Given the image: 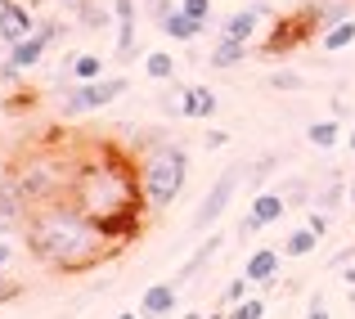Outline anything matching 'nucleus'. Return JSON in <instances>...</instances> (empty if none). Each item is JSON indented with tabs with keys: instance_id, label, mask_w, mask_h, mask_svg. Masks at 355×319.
Instances as JSON below:
<instances>
[{
	"instance_id": "nucleus-1",
	"label": "nucleus",
	"mask_w": 355,
	"mask_h": 319,
	"mask_svg": "<svg viewBox=\"0 0 355 319\" xmlns=\"http://www.w3.org/2000/svg\"><path fill=\"white\" fill-rule=\"evenodd\" d=\"M23 248L41 266L59 270V275H81V270L104 266L117 252V243H108L104 230L81 207H72L68 198H54V202H36L32 207V216L23 225Z\"/></svg>"
},
{
	"instance_id": "nucleus-2",
	"label": "nucleus",
	"mask_w": 355,
	"mask_h": 319,
	"mask_svg": "<svg viewBox=\"0 0 355 319\" xmlns=\"http://www.w3.org/2000/svg\"><path fill=\"white\" fill-rule=\"evenodd\" d=\"M68 202L81 207L95 225L113 221V216H144V189H139V171L117 144H95L86 162L72 166Z\"/></svg>"
},
{
	"instance_id": "nucleus-3",
	"label": "nucleus",
	"mask_w": 355,
	"mask_h": 319,
	"mask_svg": "<svg viewBox=\"0 0 355 319\" xmlns=\"http://www.w3.org/2000/svg\"><path fill=\"white\" fill-rule=\"evenodd\" d=\"M135 171H139V189H144V207L166 212L180 198L184 180H189V153L166 139V144H157V148H148V153L135 157Z\"/></svg>"
},
{
	"instance_id": "nucleus-4",
	"label": "nucleus",
	"mask_w": 355,
	"mask_h": 319,
	"mask_svg": "<svg viewBox=\"0 0 355 319\" xmlns=\"http://www.w3.org/2000/svg\"><path fill=\"white\" fill-rule=\"evenodd\" d=\"M72 166L77 162H68V157H59V153H50V148H41V153H27V157H18L9 171H14V180H18V189L27 193V202H54V198H68V184H72Z\"/></svg>"
},
{
	"instance_id": "nucleus-5",
	"label": "nucleus",
	"mask_w": 355,
	"mask_h": 319,
	"mask_svg": "<svg viewBox=\"0 0 355 319\" xmlns=\"http://www.w3.org/2000/svg\"><path fill=\"white\" fill-rule=\"evenodd\" d=\"M243 180H248V166H225V171L216 175V184H211L207 198H202V207L193 212V234H211V225L230 212V202H234Z\"/></svg>"
},
{
	"instance_id": "nucleus-6",
	"label": "nucleus",
	"mask_w": 355,
	"mask_h": 319,
	"mask_svg": "<svg viewBox=\"0 0 355 319\" xmlns=\"http://www.w3.org/2000/svg\"><path fill=\"white\" fill-rule=\"evenodd\" d=\"M117 95H126V77H99V81H77V90L63 95V117H86V112L108 108Z\"/></svg>"
},
{
	"instance_id": "nucleus-7",
	"label": "nucleus",
	"mask_w": 355,
	"mask_h": 319,
	"mask_svg": "<svg viewBox=\"0 0 355 319\" xmlns=\"http://www.w3.org/2000/svg\"><path fill=\"white\" fill-rule=\"evenodd\" d=\"M27 216H32V202H27V193L18 189L14 171H5V175H0V230H5V234L23 230Z\"/></svg>"
},
{
	"instance_id": "nucleus-8",
	"label": "nucleus",
	"mask_w": 355,
	"mask_h": 319,
	"mask_svg": "<svg viewBox=\"0 0 355 319\" xmlns=\"http://www.w3.org/2000/svg\"><path fill=\"white\" fill-rule=\"evenodd\" d=\"M320 27V18H315V5L311 9H302L297 18H284V23L275 27V36L266 41V54H284V50H293L297 41H306V36Z\"/></svg>"
},
{
	"instance_id": "nucleus-9",
	"label": "nucleus",
	"mask_w": 355,
	"mask_h": 319,
	"mask_svg": "<svg viewBox=\"0 0 355 319\" xmlns=\"http://www.w3.org/2000/svg\"><path fill=\"white\" fill-rule=\"evenodd\" d=\"M175 297H180V288L166 279V284H153V288H144V297H139V315L144 319H166V315H175Z\"/></svg>"
},
{
	"instance_id": "nucleus-10",
	"label": "nucleus",
	"mask_w": 355,
	"mask_h": 319,
	"mask_svg": "<svg viewBox=\"0 0 355 319\" xmlns=\"http://www.w3.org/2000/svg\"><path fill=\"white\" fill-rule=\"evenodd\" d=\"M220 243H225V234H207V239H202V248L193 252V257H189V261H184V266H180V270L171 275V284H175V288H184L189 279H198L202 270H207V261H211V257L220 252Z\"/></svg>"
},
{
	"instance_id": "nucleus-11",
	"label": "nucleus",
	"mask_w": 355,
	"mask_h": 319,
	"mask_svg": "<svg viewBox=\"0 0 355 319\" xmlns=\"http://www.w3.org/2000/svg\"><path fill=\"white\" fill-rule=\"evenodd\" d=\"M113 18H117V59L126 63L135 54V0H113Z\"/></svg>"
},
{
	"instance_id": "nucleus-12",
	"label": "nucleus",
	"mask_w": 355,
	"mask_h": 319,
	"mask_svg": "<svg viewBox=\"0 0 355 319\" xmlns=\"http://www.w3.org/2000/svg\"><path fill=\"white\" fill-rule=\"evenodd\" d=\"M157 27H162V36H171V41H198V36L207 32V23L189 18L180 5H175L171 14H162V18H157Z\"/></svg>"
},
{
	"instance_id": "nucleus-13",
	"label": "nucleus",
	"mask_w": 355,
	"mask_h": 319,
	"mask_svg": "<svg viewBox=\"0 0 355 319\" xmlns=\"http://www.w3.org/2000/svg\"><path fill=\"white\" fill-rule=\"evenodd\" d=\"M50 45H54V41L41 32V27H36L32 36H23L18 45H9V63H18V68H36V63L45 59V50H50Z\"/></svg>"
},
{
	"instance_id": "nucleus-14",
	"label": "nucleus",
	"mask_w": 355,
	"mask_h": 319,
	"mask_svg": "<svg viewBox=\"0 0 355 319\" xmlns=\"http://www.w3.org/2000/svg\"><path fill=\"white\" fill-rule=\"evenodd\" d=\"M279 261H284V252L257 248V252L248 257V266H243V275H248L252 284H275V279H279Z\"/></svg>"
},
{
	"instance_id": "nucleus-15",
	"label": "nucleus",
	"mask_w": 355,
	"mask_h": 319,
	"mask_svg": "<svg viewBox=\"0 0 355 319\" xmlns=\"http://www.w3.org/2000/svg\"><path fill=\"white\" fill-rule=\"evenodd\" d=\"M180 108H184V117L207 121L211 112H216V90H207V86H184L180 90Z\"/></svg>"
},
{
	"instance_id": "nucleus-16",
	"label": "nucleus",
	"mask_w": 355,
	"mask_h": 319,
	"mask_svg": "<svg viewBox=\"0 0 355 319\" xmlns=\"http://www.w3.org/2000/svg\"><path fill=\"white\" fill-rule=\"evenodd\" d=\"M261 14L266 9H239V14H230L225 23H220V36H230V41H252V32H257V23H261Z\"/></svg>"
},
{
	"instance_id": "nucleus-17",
	"label": "nucleus",
	"mask_w": 355,
	"mask_h": 319,
	"mask_svg": "<svg viewBox=\"0 0 355 319\" xmlns=\"http://www.w3.org/2000/svg\"><path fill=\"white\" fill-rule=\"evenodd\" d=\"M284 212H288L284 193H270V189L252 193V216L261 221V230H266V225H275V221H284Z\"/></svg>"
},
{
	"instance_id": "nucleus-18",
	"label": "nucleus",
	"mask_w": 355,
	"mask_h": 319,
	"mask_svg": "<svg viewBox=\"0 0 355 319\" xmlns=\"http://www.w3.org/2000/svg\"><path fill=\"white\" fill-rule=\"evenodd\" d=\"M243 54H248V41H230V36H220L216 41V50H211V68L216 72H230L234 63H243Z\"/></svg>"
},
{
	"instance_id": "nucleus-19",
	"label": "nucleus",
	"mask_w": 355,
	"mask_h": 319,
	"mask_svg": "<svg viewBox=\"0 0 355 319\" xmlns=\"http://www.w3.org/2000/svg\"><path fill=\"white\" fill-rule=\"evenodd\" d=\"M315 248H320V234H315L311 225H302V230H293L284 239V248H279V252H284V257H311Z\"/></svg>"
},
{
	"instance_id": "nucleus-20",
	"label": "nucleus",
	"mask_w": 355,
	"mask_h": 319,
	"mask_svg": "<svg viewBox=\"0 0 355 319\" xmlns=\"http://www.w3.org/2000/svg\"><path fill=\"white\" fill-rule=\"evenodd\" d=\"M68 72H72V81H99V72H104V59H99V54H72Z\"/></svg>"
},
{
	"instance_id": "nucleus-21",
	"label": "nucleus",
	"mask_w": 355,
	"mask_h": 319,
	"mask_svg": "<svg viewBox=\"0 0 355 319\" xmlns=\"http://www.w3.org/2000/svg\"><path fill=\"white\" fill-rule=\"evenodd\" d=\"M306 139H311V144L315 148H333V144H338V139H342V126H338V121H311V126H306Z\"/></svg>"
},
{
	"instance_id": "nucleus-22",
	"label": "nucleus",
	"mask_w": 355,
	"mask_h": 319,
	"mask_svg": "<svg viewBox=\"0 0 355 319\" xmlns=\"http://www.w3.org/2000/svg\"><path fill=\"white\" fill-rule=\"evenodd\" d=\"M347 45H355V18H342V23H333L329 32H324V50H347Z\"/></svg>"
},
{
	"instance_id": "nucleus-23",
	"label": "nucleus",
	"mask_w": 355,
	"mask_h": 319,
	"mask_svg": "<svg viewBox=\"0 0 355 319\" xmlns=\"http://www.w3.org/2000/svg\"><path fill=\"white\" fill-rule=\"evenodd\" d=\"M144 72H148L153 81H171V77H175V59L157 50V54H148V59H144Z\"/></svg>"
},
{
	"instance_id": "nucleus-24",
	"label": "nucleus",
	"mask_w": 355,
	"mask_h": 319,
	"mask_svg": "<svg viewBox=\"0 0 355 319\" xmlns=\"http://www.w3.org/2000/svg\"><path fill=\"white\" fill-rule=\"evenodd\" d=\"M275 162H279L275 153H270V157H261V162H252V166H248V180H243V184H252V189L261 193V184H266V175L275 171Z\"/></svg>"
},
{
	"instance_id": "nucleus-25",
	"label": "nucleus",
	"mask_w": 355,
	"mask_h": 319,
	"mask_svg": "<svg viewBox=\"0 0 355 319\" xmlns=\"http://www.w3.org/2000/svg\"><path fill=\"white\" fill-rule=\"evenodd\" d=\"M230 319H266V302L261 297H243L234 311H230Z\"/></svg>"
},
{
	"instance_id": "nucleus-26",
	"label": "nucleus",
	"mask_w": 355,
	"mask_h": 319,
	"mask_svg": "<svg viewBox=\"0 0 355 319\" xmlns=\"http://www.w3.org/2000/svg\"><path fill=\"white\" fill-rule=\"evenodd\" d=\"M306 198H311V184L306 180H288L284 184V202L288 207H306Z\"/></svg>"
},
{
	"instance_id": "nucleus-27",
	"label": "nucleus",
	"mask_w": 355,
	"mask_h": 319,
	"mask_svg": "<svg viewBox=\"0 0 355 319\" xmlns=\"http://www.w3.org/2000/svg\"><path fill=\"white\" fill-rule=\"evenodd\" d=\"M270 86H275V90H302V72L279 68V72H270Z\"/></svg>"
},
{
	"instance_id": "nucleus-28",
	"label": "nucleus",
	"mask_w": 355,
	"mask_h": 319,
	"mask_svg": "<svg viewBox=\"0 0 355 319\" xmlns=\"http://www.w3.org/2000/svg\"><path fill=\"white\" fill-rule=\"evenodd\" d=\"M81 27H90V32H95V27H108V9H99V5H81Z\"/></svg>"
},
{
	"instance_id": "nucleus-29",
	"label": "nucleus",
	"mask_w": 355,
	"mask_h": 319,
	"mask_svg": "<svg viewBox=\"0 0 355 319\" xmlns=\"http://www.w3.org/2000/svg\"><path fill=\"white\" fill-rule=\"evenodd\" d=\"M338 198H342V180H329L315 202H320V212H333V207H338Z\"/></svg>"
},
{
	"instance_id": "nucleus-30",
	"label": "nucleus",
	"mask_w": 355,
	"mask_h": 319,
	"mask_svg": "<svg viewBox=\"0 0 355 319\" xmlns=\"http://www.w3.org/2000/svg\"><path fill=\"white\" fill-rule=\"evenodd\" d=\"M180 9L189 18H198V23H207V18H211V0H180Z\"/></svg>"
},
{
	"instance_id": "nucleus-31",
	"label": "nucleus",
	"mask_w": 355,
	"mask_h": 319,
	"mask_svg": "<svg viewBox=\"0 0 355 319\" xmlns=\"http://www.w3.org/2000/svg\"><path fill=\"white\" fill-rule=\"evenodd\" d=\"M18 293H23V284H18V279H9L5 270H0V306H5V302H14Z\"/></svg>"
},
{
	"instance_id": "nucleus-32",
	"label": "nucleus",
	"mask_w": 355,
	"mask_h": 319,
	"mask_svg": "<svg viewBox=\"0 0 355 319\" xmlns=\"http://www.w3.org/2000/svg\"><path fill=\"white\" fill-rule=\"evenodd\" d=\"M248 284H252V279H248V275H243V279H234V284H230V288H225V302H230V306H239V302H243V297H248Z\"/></svg>"
},
{
	"instance_id": "nucleus-33",
	"label": "nucleus",
	"mask_w": 355,
	"mask_h": 319,
	"mask_svg": "<svg viewBox=\"0 0 355 319\" xmlns=\"http://www.w3.org/2000/svg\"><path fill=\"white\" fill-rule=\"evenodd\" d=\"M306 319H333L324 311V293H311V306H306Z\"/></svg>"
},
{
	"instance_id": "nucleus-34",
	"label": "nucleus",
	"mask_w": 355,
	"mask_h": 319,
	"mask_svg": "<svg viewBox=\"0 0 355 319\" xmlns=\"http://www.w3.org/2000/svg\"><path fill=\"white\" fill-rule=\"evenodd\" d=\"M306 225H311L315 234H329V212H320V207H315L311 216H306Z\"/></svg>"
},
{
	"instance_id": "nucleus-35",
	"label": "nucleus",
	"mask_w": 355,
	"mask_h": 319,
	"mask_svg": "<svg viewBox=\"0 0 355 319\" xmlns=\"http://www.w3.org/2000/svg\"><path fill=\"white\" fill-rule=\"evenodd\" d=\"M257 230H261V221H257V216L248 212V216H243V221H239V239H252V234H257Z\"/></svg>"
},
{
	"instance_id": "nucleus-36",
	"label": "nucleus",
	"mask_w": 355,
	"mask_h": 319,
	"mask_svg": "<svg viewBox=\"0 0 355 319\" xmlns=\"http://www.w3.org/2000/svg\"><path fill=\"white\" fill-rule=\"evenodd\" d=\"M342 284H347V293L355 297V261H351V266H342Z\"/></svg>"
},
{
	"instance_id": "nucleus-37",
	"label": "nucleus",
	"mask_w": 355,
	"mask_h": 319,
	"mask_svg": "<svg viewBox=\"0 0 355 319\" xmlns=\"http://www.w3.org/2000/svg\"><path fill=\"white\" fill-rule=\"evenodd\" d=\"M148 9H153V18H162V14H171V0H148Z\"/></svg>"
},
{
	"instance_id": "nucleus-38",
	"label": "nucleus",
	"mask_w": 355,
	"mask_h": 319,
	"mask_svg": "<svg viewBox=\"0 0 355 319\" xmlns=\"http://www.w3.org/2000/svg\"><path fill=\"white\" fill-rule=\"evenodd\" d=\"M225 144H230L225 130H211V135H207V148H225Z\"/></svg>"
},
{
	"instance_id": "nucleus-39",
	"label": "nucleus",
	"mask_w": 355,
	"mask_h": 319,
	"mask_svg": "<svg viewBox=\"0 0 355 319\" xmlns=\"http://www.w3.org/2000/svg\"><path fill=\"white\" fill-rule=\"evenodd\" d=\"M9 261H14V248H9V243H0V270H5Z\"/></svg>"
},
{
	"instance_id": "nucleus-40",
	"label": "nucleus",
	"mask_w": 355,
	"mask_h": 319,
	"mask_svg": "<svg viewBox=\"0 0 355 319\" xmlns=\"http://www.w3.org/2000/svg\"><path fill=\"white\" fill-rule=\"evenodd\" d=\"M117 319H144V315H139V311H126V315H117Z\"/></svg>"
},
{
	"instance_id": "nucleus-41",
	"label": "nucleus",
	"mask_w": 355,
	"mask_h": 319,
	"mask_svg": "<svg viewBox=\"0 0 355 319\" xmlns=\"http://www.w3.org/2000/svg\"><path fill=\"white\" fill-rule=\"evenodd\" d=\"M5 23H9V9H5V5H0V27H5Z\"/></svg>"
},
{
	"instance_id": "nucleus-42",
	"label": "nucleus",
	"mask_w": 355,
	"mask_h": 319,
	"mask_svg": "<svg viewBox=\"0 0 355 319\" xmlns=\"http://www.w3.org/2000/svg\"><path fill=\"white\" fill-rule=\"evenodd\" d=\"M347 144H351V153H355V130H351V135H347Z\"/></svg>"
},
{
	"instance_id": "nucleus-43",
	"label": "nucleus",
	"mask_w": 355,
	"mask_h": 319,
	"mask_svg": "<svg viewBox=\"0 0 355 319\" xmlns=\"http://www.w3.org/2000/svg\"><path fill=\"white\" fill-rule=\"evenodd\" d=\"M351 207H355V180H351Z\"/></svg>"
}]
</instances>
